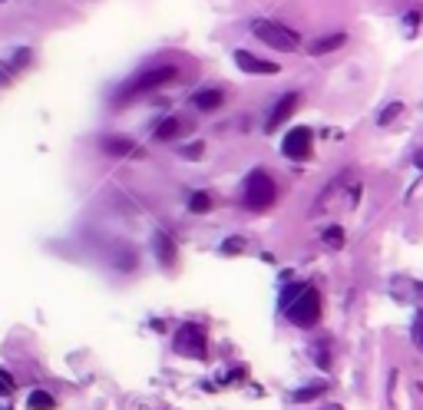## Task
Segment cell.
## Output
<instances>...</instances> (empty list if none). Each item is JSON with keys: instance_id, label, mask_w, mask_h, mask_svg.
I'll return each instance as SVG.
<instances>
[{"instance_id": "4", "label": "cell", "mask_w": 423, "mask_h": 410, "mask_svg": "<svg viewBox=\"0 0 423 410\" xmlns=\"http://www.w3.org/2000/svg\"><path fill=\"white\" fill-rule=\"evenodd\" d=\"M176 351L185 354V357L205 361V357H209V335H205V328H198V324H182L179 335H176Z\"/></svg>"}, {"instance_id": "21", "label": "cell", "mask_w": 423, "mask_h": 410, "mask_svg": "<svg viewBox=\"0 0 423 410\" xmlns=\"http://www.w3.org/2000/svg\"><path fill=\"white\" fill-rule=\"evenodd\" d=\"M185 156H189V159H198V156H202V142H196V146H189V149H185Z\"/></svg>"}, {"instance_id": "18", "label": "cell", "mask_w": 423, "mask_h": 410, "mask_svg": "<svg viewBox=\"0 0 423 410\" xmlns=\"http://www.w3.org/2000/svg\"><path fill=\"white\" fill-rule=\"evenodd\" d=\"M400 109H404L400 103H391V106H387L384 113H380V126H387V122H391L393 116H400Z\"/></svg>"}, {"instance_id": "12", "label": "cell", "mask_w": 423, "mask_h": 410, "mask_svg": "<svg viewBox=\"0 0 423 410\" xmlns=\"http://www.w3.org/2000/svg\"><path fill=\"white\" fill-rule=\"evenodd\" d=\"M106 152H113V156H126V152H133V139H122V136H113L103 142Z\"/></svg>"}, {"instance_id": "14", "label": "cell", "mask_w": 423, "mask_h": 410, "mask_svg": "<svg viewBox=\"0 0 423 410\" xmlns=\"http://www.w3.org/2000/svg\"><path fill=\"white\" fill-rule=\"evenodd\" d=\"M324 245H331V248H344V228L341 225H331V228H324Z\"/></svg>"}, {"instance_id": "11", "label": "cell", "mask_w": 423, "mask_h": 410, "mask_svg": "<svg viewBox=\"0 0 423 410\" xmlns=\"http://www.w3.org/2000/svg\"><path fill=\"white\" fill-rule=\"evenodd\" d=\"M348 44V33H331V37H321V40H314V44L308 46L311 50V57H321V53H331V50H337V46Z\"/></svg>"}, {"instance_id": "7", "label": "cell", "mask_w": 423, "mask_h": 410, "mask_svg": "<svg viewBox=\"0 0 423 410\" xmlns=\"http://www.w3.org/2000/svg\"><path fill=\"white\" fill-rule=\"evenodd\" d=\"M294 109H298V93H285V96L274 103L272 116H268V122H265V129H268V133H274L281 122L291 120V113H294Z\"/></svg>"}, {"instance_id": "6", "label": "cell", "mask_w": 423, "mask_h": 410, "mask_svg": "<svg viewBox=\"0 0 423 410\" xmlns=\"http://www.w3.org/2000/svg\"><path fill=\"white\" fill-rule=\"evenodd\" d=\"M311 149H314V133H311L308 126H294V129L281 139V152H285L288 159H298V162H301V159L311 156Z\"/></svg>"}, {"instance_id": "9", "label": "cell", "mask_w": 423, "mask_h": 410, "mask_svg": "<svg viewBox=\"0 0 423 410\" xmlns=\"http://www.w3.org/2000/svg\"><path fill=\"white\" fill-rule=\"evenodd\" d=\"M222 103H225V93L222 90H198L192 96V106L202 109V113H212V109H218Z\"/></svg>"}, {"instance_id": "19", "label": "cell", "mask_w": 423, "mask_h": 410, "mask_svg": "<svg viewBox=\"0 0 423 410\" xmlns=\"http://www.w3.org/2000/svg\"><path fill=\"white\" fill-rule=\"evenodd\" d=\"M222 252H225V255H235V252H245V239H228V242L222 245Z\"/></svg>"}, {"instance_id": "1", "label": "cell", "mask_w": 423, "mask_h": 410, "mask_svg": "<svg viewBox=\"0 0 423 410\" xmlns=\"http://www.w3.org/2000/svg\"><path fill=\"white\" fill-rule=\"evenodd\" d=\"M274 198H278V185L274 179L265 172V169H255L248 179H245V192H242V202L252 209V212H265L272 209Z\"/></svg>"}, {"instance_id": "20", "label": "cell", "mask_w": 423, "mask_h": 410, "mask_svg": "<svg viewBox=\"0 0 423 410\" xmlns=\"http://www.w3.org/2000/svg\"><path fill=\"white\" fill-rule=\"evenodd\" d=\"M10 391H14V380H10L7 374H3V371H0V394H10Z\"/></svg>"}, {"instance_id": "17", "label": "cell", "mask_w": 423, "mask_h": 410, "mask_svg": "<svg viewBox=\"0 0 423 410\" xmlns=\"http://www.w3.org/2000/svg\"><path fill=\"white\" fill-rule=\"evenodd\" d=\"M413 344L423 351V315H417V318H413Z\"/></svg>"}, {"instance_id": "16", "label": "cell", "mask_w": 423, "mask_h": 410, "mask_svg": "<svg viewBox=\"0 0 423 410\" xmlns=\"http://www.w3.org/2000/svg\"><path fill=\"white\" fill-rule=\"evenodd\" d=\"M30 407H33V410H40V407H53V397H50V394H40V391H37V394L30 397Z\"/></svg>"}, {"instance_id": "5", "label": "cell", "mask_w": 423, "mask_h": 410, "mask_svg": "<svg viewBox=\"0 0 423 410\" xmlns=\"http://www.w3.org/2000/svg\"><path fill=\"white\" fill-rule=\"evenodd\" d=\"M288 318L294 321L298 328H311V324H317V318H321V298H317L314 288H301V295L291 301V308H288Z\"/></svg>"}, {"instance_id": "13", "label": "cell", "mask_w": 423, "mask_h": 410, "mask_svg": "<svg viewBox=\"0 0 423 410\" xmlns=\"http://www.w3.org/2000/svg\"><path fill=\"white\" fill-rule=\"evenodd\" d=\"M189 209H192L196 215L212 212V196H209V192H192V198H189Z\"/></svg>"}, {"instance_id": "8", "label": "cell", "mask_w": 423, "mask_h": 410, "mask_svg": "<svg viewBox=\"0 0 423 410\" xmlns=\"http://www.w3.org/2000/svg\"><path fill=\"white\" fill-rule=\"evenodd\" d=\"M235 66L245 70V73H278L281 66L278 63H268V60H258L255 53H248V50H235Z\"/></svg>"}, {"instance_id": "2", "label": "cell", "mask_w": 423, "mask_h": 410, "mask_svg": "<svg viewBox=\"0 0 423 410\" xmlns=\"http://www.w3.org/2000/svg\"><path fill=\"white\" fill-rule=\"evenodd\" d=\"M252 33H255L261 44L274 46V50H281V53H291V50L301 46V37L291 30V27L278 24V20H255V24H252Z\"/></svg>"}, {"instance_id": "10", "label": "cell", "mask_w": 423, "mask_h": 410, "mask_svg": "<svg viewBox=\"0 0 423 410\" xmlns=\"http://www.w3.org/2000/svg\"><path fill=\"white\" fill-rule=\"evenodd\" d=\"M185 129H189V126H185L182 120L169 116V120H162L159 126H156V139H159V142H172V139H179Z\"/></svg>"}, {"instance_id": "3", "label": "cell", "mask_w": 423, "mask_h": 410, "mask_svg": "<svg viewBox=\"0 0 423 410\" xmlns=\"http://www.w3.org/2000/svg\"><path fill=\"white\" fill-rule=\"evenodd\" d=\"M179 76L176 66H156V70H146V73H139L136 80H129L126 83V90H122V100H133L139 93H149V90H159V86H166Z\"/></svg>"}, {"instance_id": "15", "label": "cell", "mask_w": 423, "mask_h": 410, "mask_svg": "<svg viewBox=\"0 0 423 410\" xmlns=\"http://www.w3.org/2000/svg\"><path fill=\"white\" fill-rule=\"evenodd\" d=\"M321 394H324V384H311L308 391H298L294 400H311V397H321Z\"/></svg>"}]
</instances>
